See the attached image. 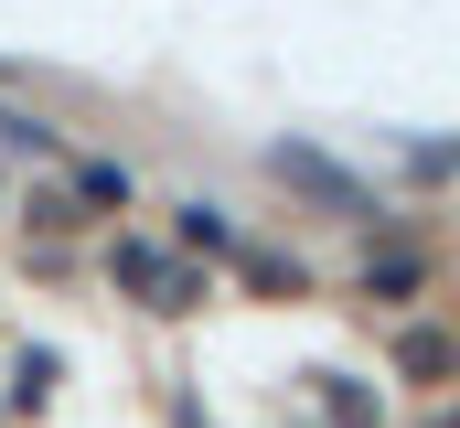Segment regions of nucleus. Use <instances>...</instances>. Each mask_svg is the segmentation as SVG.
Masks as SVG:
<instances>
[{"mask_svg": "<svg viewBox=\"0 0 460 428\" xmlns=\"http://www.w3.org/2000/svg\"><path fill=\"white\" fill-rule=\"evenodd\" d=\"M0 150H32V161H54L65 139H54V129L32 118V107H0Z\"/></svg>", "mask_w": 460, "mask_h": 428, "instance_id": "3", "label": "nucleus"}, {"mask_svg": "<svg viewBox=\"0 0 460 428\" xmlns=\"http://www.w3.org/2000/svg\"><path fill=\"white\" fill-rule=\"evenodd\" d=\"M407 375H450V343L439 332H407Z\"/></svg>", "mask_w": 460, "mask_h": 428, "instance_id": "7", "label": "nucleus"}, {"mask_svg": "<svg viewBox=\"0 0 460 428\" xmlns=\"http://www.w3.org/2000/svg\"><path fill=\"white\" fill-rule=\"evenodd\" d=\"M75 193H86V204H128V172H118V161H75Z\"/></svg>", "mask_w": 460, "mask_h": 428, "instance_id": "5", "label": "nucleus"}, {"mask_svg": "<svg viewBox=\"0 0 460 428\" xmlns=\"http://www.w3.org/2000/svg\"><path fill=\"white\" fill-rule=\"evenodd\" d=\"M108 268L139 290V300H150V311H193V300H204V279H193L182 257H161V246H118Z\"/></svg>", "mask_w": 460, "mask_h": 428, "instance_id": "2", "label": "nucleus"}, {"mask_svg": "<svg viewBox=\"0 0 460 428\" xmlns=\"http://www.w3.org/2000/svg\"><path fill=\"white\" fill-rule=\"evenodd\" d=\"M268 172H279L289 193H311V204H332V214H343V225H396V214L375 204V193L353 183L343 161H322V150H300V139H279V150H268Z\"/></svg>", "mask_w": 460, "mask_h": 428, "instance_id": "1", "label": "nucleus"}, {"mask_svg": "<svg viewBox=\"0 0 460 428\" xmlns=\"http://www.w3.org/2000/svg\"><path fill=\"white\" fill-rule=\"evenodd\" d=\"M182 246H235V225H226V204H182Z\"/></svg>", "mask_w": 460, "mask_h": 428, "instance_id": "6", "label": "nucleus"}, {"mask_svg": "<svg viewBox=\"0 0 460 428\" xmlns=\"http://www.w3.org/2000/svg\"><path fill=\"white\" fill-rule=\"evenodd\" d=\"M418 279H429V268H418V257H375V268H364V300H407V290H418Z\"/></svg>", "mask_w": 460, "mask_h": 428, "instance_id": "4", "label": "nucleus"}]
</instances>
